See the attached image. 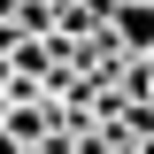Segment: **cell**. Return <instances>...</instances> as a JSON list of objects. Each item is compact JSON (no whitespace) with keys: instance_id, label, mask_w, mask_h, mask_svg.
Wrapping results in <instances>:
<instances>
[{"instance_id":"obj_2","label":"cell","mask_w":154,"mask_h":154,"mask_svg":"<svg viewBox=\"0 0 154 154\" xmlns=\"http://www.w3.org/2000/svg\"><path fill=\"white\" fill-rule=\"evenodd\" d=\"M0 154H31V146H16V139H8V131H0Z\"/></svg>"},{"instance_id":"obj_1","label":"cell","mask_w":154,"mask_h":154,"mask_svg":"<svg viewBox=\"0 0 154 154\" xmlns=\"http://www.w3.org/2000/svg\"><path fill=\"white\" fill-rule=\"evenodd\" d=\"M108 31V46L123 62H139V54H154V0H116V16L100 23Z\"/></svg>"},{"instance_id":"obj_3","label":"cell","mask_w":154,"mask_h":154,"mask_svg":"<svg viewBox=\"0 0 154 154\" xmlns=\"http://www.w3.org/2000/svg\"><path fill=\"white\" fill-rule=\"evenodd\" d=\"M0 16H16V0H0Z\"/></svg>"}]
</instances>
